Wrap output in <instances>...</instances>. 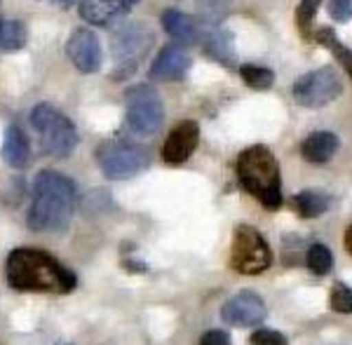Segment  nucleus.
I'll return each instance as SVG.
<instances>
[{"label": "nucleus", "instance_id": "nucleus-11", "mask_svg": "<svg viewBox=\"0 0 352 345\" xmlns=\"http://www.w3.org/2000/svg\"><path fill=\"white\" fill-rule=\"evenodd\" d=\"M265 303L258 293L240 291L221 308V320L230 326H258L265 320Z\"/></svg>", "mask_w": 352, "mask_h": 345}, {"label": "nucleus", "instance_id": "nucleus-13", "mask_svg": "<svg viewBox=\"0 0 352 345\" xmlns=\"http://www.w3.org/2000/svg\"><path fill=\"white\" fill-rule=\"evenodd\" d=\"M197 141H200V127L195 120H184L169 132L167 141L162 146V160L167 165H184L195 153Z\"/></svg>", "mask_w": 352, "mask_h": 345}, {"label": "nucleus", "instance_id": "nucleus-31", "mask_svg": "<svg viewBox=\"0 0 352 345\" xmlns=\"http://www.w3.org/2000/svg\"><path fill=\"white\" fill-rule=\"evenodd\" d=\"M127 3H129V5H136V3H139V0H127Z\"/></svg>", "mask_w": 352, "mask_h": 345}, {"label": "nucleus", "instance_id": "nucleus-14", "mask_svg": "<svg viewBox=\"0 0 352 345\" xmlns=\"http://www.w3.org/2000/svg\"><path fill=\"white\" fill-rule=\"evenodd\" d=\"M132 10L127 0H80L78 14L92 26H113Z\"/></svg>", "mask_w": 352, "mask_h": 345}, {"label": "nucleus", "instance_id": "nucleus-1", "mask_svg": "<svg viewBox=\"0 0 352 345\" xmlns=\"http://www.w3.org/2000/svg\"><path fill=\"white\" fill-rule=\"evenodd\" d=\"M76 207L73 181L52 169H43L33 181V202L28 209V228L36 233H64Z\"/></svg>", "mask_w": 352, "mask_h": 345}, {"label": "nucleus", "instance_id": "nucleus-8", "mask_svg": "<svg viewBox=\"0 0 352 345\" xmlns=\"http://www.w3.org/2000/svg\"><path fill=\"white\" fill-rule=\"evenodd\" d=\"M272 263V252L265 237L254 225H237L230 247V265L242 275H258Z\"/></svg>", "mask_w": 352, "mask_h": 345}, {"label": "nucleus", "instance_id": "nucleus-18", "mask_svg": "<svg viewBox=\"0 0 352 345\" xmlns=\"http://www.w3.org/2000/svg\"><path fill=\"white\" fill-rule=\"evenodd\" d=\"M28 43V31L16 19H0V52H16Z\"/></svg>", "mask_w": 352, "mask_h": 345}, {"label": "nucleus", "instance_id": "nucleus-20", "mask_svg": "<svg viewBox=\"0 0 352 345\" xmlns=\"http://www.w3.org/2000/svg\"><path fill=\"white\" fill-rule=\"evenodd\" d=\"M294 207L303 219H317L329 209V195L320 193V190H303L296 195Z\"/></svg>", "mask_w": 352, "mask_h": 345}, {"label": "nucleus", "instance_id": "nucleus-5", "mask_svg": "<svg viewBox=\"0 0 352 345\" xmlns=\"http://www.w3.org/2000/svg\"><path fill=\"white\" fill-rule=\"evenodd\" d=\"M96 162L106 179L124 181L151 167V151L124 139H109L96 148Z\"/></svg>", "mask_w": 352, "mask_h": 345}, {"label": "nucleus", "instance_id": "nucleus-22", "mask_svg": "<svg viewBox=\"0 0 352 345\" xmlns=\"http://www.w3.org/2000/svg\"><path fill=\"white\" fill-rule=\"evenodd\" d=\"M240 76L252 89H270L272 82H275V73L270 69H263V66H256V64L240 66Z\"/></svg>", "mask_w": 352, "mask_h": 345}, {"label": "nucleus", "instance_id": "nucleus-7", "mask_svg": "<svg viewBox=\"0 0 352 345\" xmlns=\"http://www.w3.org/2000/svg\"><path fill=\"white\" fill-rule=\"evenodd\" d=\"M153 41H155L153 31L146 24H141V21H132V24H124L118 28L111 45V52L116 56V71L111 73V78L124 80V78L136 73L139 64L151 52Z\"/></svg>", "mask_w": 352, "mask_h": 345}, {"label": "nucleus", "instance_id": "nucleus-32", "mask_svg": "<svg viewBox=\"0 0 352 345\" xmlns=\"http://www.w3.org/2000/svg\"><path fill=\"white\" fill-rule=\"evenodd\" d=\"M209 3H223V0H209Z\"/></svg>", "mask_w": 352, "mask_h": 345}, {"label": "nucleus", "instance_id": "nucleus-2", "mask_svg": "<svg viewBox=\"0 0 352 345\" xmlns=\"http://www.w3.org/2000/svg\"><path fill=\"white\" fill-rule=\"evenodd\" d=\"M8 282L16 291H61L76 289V275L43 249H14L8 256Z\"/></svg>", "mask_w": 352, "mask_h": 345}, {"label": "nucleus", "instance_id": "nucleus-6", "mask_svg": "<svg viewBox=\"0 0 352 345\" xmlns=\"http://www.w3.org/2000/svg\"><path fill=\"white\" fill-rule=\"evenodd\" d=\"M127 99V115L124 122L136 137H155L164 122V106L157 89L148 82L132 85L124 92Z\"/></svg>", "mask_w": 352, "mask_h": 345}, {"label": "nucleus", "instance_id": "nucleus-26", "mask_svg": "<svg viewBox=\"0 0 352 345\" xmlns=\"http://www.w3.org/2000/svg\"><path fill=\"white\" fill-rule=\"evenodd\" d=\"M252 345H289V341L275 329H258L252 333Z\"/></svg>", "mask_w": 352, "mask_h": 345}, {"label": "nucleus", "instance_id": "nucleus-3", "mask_svg": "<svg viewBox=\"0 0 352 345\" xmlns=\"http://www.w3.org/2000/svg\"><path fill=\"white\" fill-rule=\"evenodd\" d=\"M237 179L242 188L252 193L263 207L277 209L282 205V181L280 165L265 146H252L237 157Z\"/></svg>", "mask_w": 352, "mask_h": 345}, {"label": "nucleus", "instance_id": "nucleus-24", "mask_svg": "<svg viewBox=\"0 0 352 345\" xmlns=\"http://www.w3.org/2000/svg\"><path fill=\"white\" fill-rule=\"evenodd\" d=\"M329 305L340 315H352V289L345 282H336L333 285L331 296H329Z\"/></svg>", "mask_w": 352, "mask_h": 345}, {"label": "nucleus", "instance_id": "nucleus-28", "mask_svg": "<svg viewBox=\"0 0 352 345\" xmlns=\"http://www.w3.org/2000/svg\"><path fill=\"white\" fill-rule=\"evenodd\" d=\"M200 345H230V333L221 331V329H212L200 338Z\"/></svg>", "mask_w": 352, "mask_h": 345}, {"label": "nucleus", "instance_id": "nucleus-16", "mask_svg": "<svg viewBox=\"0 0 352 345\" xmlns=\"http://www.w3.org/2000/svg\"><path fill=\"white\" fill-rule=\"evenodd\" d=\"M0 155L12 169H24L31 162V141L19 124H10L5 129L3 146H0Z\"/></svg>", "mask_w": 352, "mask_h": 345}, {"label": "nucleus", "instance_id": "nucleus-23", "mask_svg": "<svg viewBox=\"0 0 352 345\" xmlns=\"http://www.w3.org/2000/svg\"><path fill=\"white\" fill-rule=\"evenodd\" d=\"M308 268L315 275H327L333 268V256L324 245H312L308 249Z\"/></svg>", "mask_w": 352, "mask_h": 345}, {"label": "nucleus", "instance_id": "nucleus-15", "mask_svg": "<svg viewBox=\"0 0 352 345\" xmlns=\"http://www.w3.org/2000/svg\"><path fill=\"white\" fill-rule=\"evenodd\" d=\"M162 28L172 41L179 45H195L202 41V26L195 16L181 12V10L167 8L160 16Z\"/></svg>", "mask_w": 352, "mask_h": 345}, {"label": "nucleus", "instance_id": "nucleus-25", "mask_svg": "<svg viewBox=\"0 0 352 345\" xmlns=\"http://www.w3.org/2000/svg\"><path fill=\"white\" fill-rule=\"evenodd\" d=\"M322 0H300L298 3V10H296V21H298V28L308 36L312 21H315V14L320 10Z\"/></svg>", "mask_w": 352, "mask_h": 345}, {"label": "nucleus", "instance_id": "nucleus-30", "mask_svg": "<svg viewBox=\"0 0 352 345\" xmlns=\"http://www.w3.org/2000/svg\"><path fill=\"white\" fill-rule=\"evenodd\" d=\"M54 3H59V5H64V8H71L76 0H54Z\"/></svg>", "mask_w": 352, "mask_h": 345}, {"label": "nucleus", "instance_id": "nucleus-9", "mask_svg": "<svg viewBox=\"0 0 352 345\" xmlns=\"http://www.w3.org/2000/svg\"><path fill=\"white\" fill-rule=\"evenodd\" d=\"M340 92H343V82L331 66L305 73L294 82V99L303 109H324L340 97Z\"/></svg>", "mask_w": 352, "mask_h": 345}, {"label": "nucleus", "instance_id": "nucleus-21", "mask_svg": "<svg viewBox=\"0 0 352 345\" xmlns=\"http://www.w3.org/2000/svg\"><path fill=\"white\" fill-rule=\"evenodd\" d=\"M315 41L320 43V45H324L327 49H331V54L338 59V64L343 66L345 73H348V76L352 78V49H348L336 36H333L331 28H327V26L320 28V31L315 33Z\"/></svg>", "mask_w": 352, "mask_h": 345}, {"label": "nucleus", "instance_id": "nucleus-29", "mask_svg": "<svg viewBox=\"0 0 352 345\" xmlns=\"http://www.w3.org/2000/svg\"><path fill=\"white\" fill-rule=\"evenodd\" d=\"M345 249H348V254L352 256V225L345 230Z\"/></svg>", "mask_w": 352, "mask_h": 345}, {"label": "nucleus", "instance_id": "nucleus-12", "mask_svg": "<svg viewBox=\"0 0 352 345\" xmlns=\"http://www.w3.org/2000/svg\"><path fill=\"white\" fill-rule=\"evenodd\" d=\"M190 71V56L181 45H164L153 59L148 78L153 82H179Z\"/></svg>", "mask_w": 352, "mask_h": 345}, {"label": "nucleus", "instance_id": "nucleus-19", "mask_svg": "<svg viewBox=\"0 0 352 345\" xmlns=\"http://www.w3.org/2000/svg\"><path fill=\"white\" fill-rule=\"evenodd\" d=\"M204 49H207L209 56H214L217 61H221L223 66H232L237 61L235 56V47H232V41L226 31H212L207 38H204Z\"/></svg>", "mask_w": 352, "mask_h": 345}, {"label": "nucleus", "instance_id": "nucleus-4", "mask_svg": "<svg viewBox=\"0 0 352 345\" xmlns=\"http://www.w3.org/2000/svg\"><path fill=\"white\" fill-rule=\"evenodd\" d=\"M31 124L41 137V148L45 155L66 160L78 146V132L64 113H59L50 104H38L31 111Z\"/></svg>", "mask_w": 352, "mask_h": 345}, {"label": "nucleus", "instance_id": "nucleus-27", "mask_svg": "<svg viewBox=\"0 0 352 345\" xmlns=\"http://www.w3.org/2000/svg\"><path fill=\"white\" fill-rule=\"evenodd\" d=\"M329 14L336 21L352 19V0H329Z\"/></svg>", "mask_w": 352, "mask_h": 345}, {"label": "nucleus", "instance_id": "nucleus-10", "mask_svg": "<svg viewBox=\"0 0 352 345\" xmlns=\"http://www.w3.org/2000/svg\"><path fill=\"white\" fill-rule=\"evenodd\" d=\"M66 54L71 64L80 73H96L101 69L104 52H101V43L94 31L89 28H76L66 41Z\"/></svg>", "mask_w": 352, "mask_h": 345}, {"label": "nucleus", "instance_id": "nucleus-17", "mask_svg": "<svg viewBox=\"0 0 352 345\" xmlns=\"http://www.w3.org/2000/svg\"><path fill=\"white\" fill-rule=\"evenodd\" d=\"M338 151V137L331 132H312L308 139L300 146V153L303 157L312 165H324V162L331 160Z\"/></svg>", "mask_w": 352, "mask_h": 345}]
</instances>
